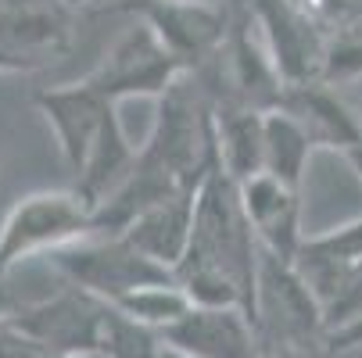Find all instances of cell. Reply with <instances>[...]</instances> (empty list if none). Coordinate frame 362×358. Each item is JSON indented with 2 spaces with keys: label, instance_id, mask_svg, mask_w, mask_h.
<instances>
[{
  "label": "cell",
  "instance_id": "1",
  "mask_svg": "<svg viewBox=\"0 0 362 358\" xmlns=\"http://www.w3.org/2000/svg\"><path fill=\"white\" fill-rule=\"evenodd\" d=\"M258 240L244 215L240 186L216 165L194 193V233L176 283L194 309H244L251 319Z\"/></svg>",
  "mask_w": 362,
  "mask_h": 358
},
{
  "label": "cell",
  "instance_id": "2",
  "mask_svg": "<svg viewBox=\"0 0 362 358\" xmlns=\"http://www.w3.org/2000/svg\"><path fill=\"white\" fill-rule=\"evenodd\" d=\"M140 162L183 190H197L201 179L219 165L216 108L204 105L201 90L187 79H176L158 97V119L140 147Z\"/></svg>",
  "mask_w": 362,
  "mask_h": 358
},
{
  "label": "cell",
  "instance_id": "3",
  "mask_svg": "<svg viewBox=\"0 0 362 358\" xmlns=\"http://www.w3.org/2000/svg\"><path fill=\"white\" fill-rule=\"evenodd\" d=\"M54 269L79 290L115 304L119 297L144 290V287H162L176 283V273L147 258L136 251L126 237H108V240H76L58 251H50Z\"/></svg>",
  "mask_w": 362,
  "mask_h": 358
},
{
  "label": "cell",
  "instance_id": "4",
  "mask_svg": "<svg viewBox=\"0 0 362 358\" xmlns=\"http://www.w3.org/2000/svg\"><path fill=\"white\" fill-rule=\"evenodd\" d=\"M251 323L258 344H308L327 340L323 312L313 290L305 287L298 269L276 254L258 247V280H255V309Z\"/></svg>",
  "mask_w": 362,
  "mask_h": 358
},
{
  "label": "cell",
  "instance_id": "5",
  "mask_svg": "<svg viewBox=\"0 0 362 358\" xmlns=\"http://www.w3.org/2000/svg\"><path fill=\"white\" fill-rule=\"evenodd\" d=\"M93 233V212L76 190H40L22 197L0 226V276L36 251H58Z\"/></svg>",
  "mask_w": 362,
  "mask_h": 358
},
{
  "label": "cell",
  "instance_id": "6",
  "mask_svg": "<svg viewBox=\"0 0 362 358\" xmlns=\"http://www.w3.org/2000/svg\"><path fill=\"white\" fill-rule=\"evenodd\" d=\"M183 76H187L183 61L154 36L147 22L136 18V25H129L112 43L105 61L86 76V83L100 97H108L112 105H119L126 97H162Z\"/></svg>",
  "mask_w": 362,
  "mask_h": 358
},
{
  "label": "cell",
  "instance_id": "7",
  "mask_svg": "<svg viewBox=\"0 0 362 358\" xmlns=\"http://www.w3.org/2000/svg\"><path fill=\"white\" fill-rule=\"evenodd\" d=\"M122 11H133L147 22L173 54L190 72L197 61L216 58L226 36L230 18L223 4H201V0H122Z\"/></svg>",
  "mask_w": 362,
  "mask_h": 358
},
{
  "label": "cell",
  "instance_id": "8",
  "mask_svg": "<svg viewBox=\"0 0 362 358\" xmlns=\"http://www.w3.org/2000/svg\"><path fill=\"white\" fill-rule=\"evenodd\" d=\"M251 15L266 32V50L287 86L323 83L330 32L301 15L291 0H251Z\"/></svg>",
  "mask_w": 362,
  "mask_h": 358
},
{
  "label": "cell",
  "instance_id": "9",
  "mask_svg": "<svg viewBox=\"0 0 362 358\" xmlns=\"http://www.w3.org/2000/svg\"><path fill=\"white\" fill-rule=\"evenodd\" d=\"M105 309H108V301L69 283L62 294L36 301L29 309H18L8 319L29 337H36L40 344H47L50 351H58L65 358H83L97 351Z\"/></svg>",
  "mask_w": 362,
  "mask_h": 358
},
{
  "label": "cell",
  "instance_id": "10",
  "mask_svg": "<svg viewBox=\"0 0 362 358\" xmlns=\"http://www.w3.org/2000/svg\"><path fill=\"white\" fill-rule=\"evenodd\" d=\"M33 100H36V108L47 115V122L54 126L69 169L79 176L86 158H90V150H93V143H97V136H100V129H105V122H108V115L119 105H112L108 97H100L86 79L72 83V86H58V90H43Z\"/></svg>",
  "mask_w": 362,
  "mask_h": 358
},
{
  "label": "cell",
  "instance_id": "11",
  "mask_svg": "<svg viewBox=\"0 0 362 358\" xmlns=\"http://www.w3.org/2000/svg\"><path fill=\"white\" fill-rule=\"evenodd\" d=\"M162 340L190 358H262L255 323L244 309H190Z\"/></svg>",
  "mask_w": 362,
  "mask_h": 358
},
{
  "label": "cell",
  "instance_id": "12",
  "mask_svg": "<svg viewBox=\"0 0 362 358\" xmlns=\"http://www.w3.org/2000/svg\"><path fill=\"white\" fill-rule=\"evenodd\" d=\"M72 40L69 0H0V47L29 68Z\"/></svg>",
  "mask_w": 362,
  "mask_h": 358
},
{
  "label": "cell",
  "instance_id": "13",
  "mask_svg": "<svg viewBox=\"0 0 362 358\" xmlns=\"http://www.w3.org/2000/svg\"><path fill=\"white\" fill-rule=\"evenodd\" d=\"M240 204H244V215L255 229L258 247L294 265L298 251L305 244L298 190H291L280 179H273L269 172H262V176L240 183Z\"/></svg>",
  "mask_w": 362,
  "mask_h": 358
},
{
  "label": "cell",
  "instance_id": "14",
  "mask_svg": "<svg viewBox=\"0 0 362 358\" xmlns=\"http://www.w3.org/2000/svg\"><path fill=\"white\" fill-rule=\"evenodd\" d=\"M219 54L226 58V68H230V86L233 93L219 105H240V108H251V112H280L284 105V93H287V83L280 79L273 58L266 47H258L247 32V25H237L230 29L226 43Z\"/></svg>",
  "mask_w": 362,
  "mask_h": 358
},
{
  "label": "cell",
  "instance_id": "15",
  "mask_svg": "<svg viewBox=\"0 0 362 358\" xmlns=\"http://www.w3.org/2000/svg\"><path fill=\"white\" fill-rule=\"evenodd\" d=\"M284 115H291L313 147H334V150H351L362 147V122L351 115V108L330 90V83H305V86H287L284 93Z\"/></svg>",
  "mask_w": 362,
  "mask_h": 358
},
{
  "label": "cell",
  "instance_id": "16",
  "mask_svg": "<svg viewBox=\"0 0 362 358\" xmlns=\"http://www.w3.org/2000/svg\"><path fill=\"white\" fill-rule=\"evenodd\" d=\"M298 276L313 290L323 312L327 337L341 333L362 316V262H337V258H308L298 254Z\"/></svg>",
  "mask_w": 362,
  "mask_h": 358
},
{
  "label": "cell",
  "instance_id": "17",
  "mask_svg": "<svg viewBox=\"0 0 362 358\" xmlns=\"http://www.w3.org/2000/svg\"><path fill=\"white\" fill-rule=\"evenodd\" d=\"M194 193L197 190H183V193H173L158 204H151L122 237L136 251H144L147 258L176 273V265L183 262V254L190 247V233H194Z\"/></svg>",
  "mask_w": 362,
  "mask_h": 358
},
{
  "label": "cell",
  "instance_id": "18",
  "mask_svg": "<svg viewBox=\"0 0 362 358\" xmlns=\"http://www.w3.org/2000/svg\"><path fill=\"white\" fill-rule=\"evenodd\" d=\"M216 150L223 172L240 186L266 172V115L240 105H216Z\"/></svg>",
  "mask_w": 362,
  "mask_h": 358
},
{
  "label": "cell",
  "instance_id": "19",
  "mask_svg": "<svg viewBox=\"0 0 362 358\" xmlns=\"http://www.w3.org/2000/svg\"><path fill=\"white\" fill-rule=\"evenodd\" d=\"M136 158H140V150L126 140L119 112H112L105 129H100V136H97V143H93V150H90L83 172L76 176V193L86 201L90 212L97 208V204H105L133 176Z\"/></svg>",
  "mask_w": 362,
  "mask_h": 358
},
{
  "label": "cell",
  "instance_id": "20",
  "mask_svg": "<svg viewBox=\"0 0 362 358\" xmlns=\"http://www.w3.org/2000/svg\"><path fill=\"white\" fill-rule=\"evenodd\" d=\"M313 140L305 136V129L284 115V112H269L266 115V172L273 179H280L284 186L298 190L301 186V172L313 158Z\"/></svg>",
  "mask_w": 362,
  "mask_h": 358
},
{
  "label": "cell",
  "instance_id": "21",
  "mask_svg": "<svg viewBox=\"0 0 362 358\" xmlns=\"http://www.w3.org/2000/svg\"><path fill=\"white\" fill-rule=\"evenodd\" d=\"M97 351L105 358H165V340L158 330L136 323L133 316L119 312L115 304L105 309Z\"/></svg>",
  "mask_w": 362,
  "mask_h": 358
},
{
  "label": "cell",
  "instance_id": "22",
  "mask_svg": "<svg viewBox=\"0 0 362 358\" xmlns=\"http://www.w3.org/2000/svg\"><path fill=\"white\" fill-rule=\"evenodd\" d=\"M115 309L126 312V316H133L136 323H144L151 330L165 333L169 326H176L194 309V304L180 290V283H162V287H144V290H133V294L119 297Z\"/></svg>",
  "mask_w": 362,
  "mask_h": 358
},
{
  "label": "cell",
  "instance_id": "23",
  "mask_svg": "<svg viewBox=\"0 0 362 358\" xmlns=\"http://www.w3.org/2000/svg\"><path fill=\"white\" fill-rule=\"evenodd\" d=\"M362 76V18L330 32L327 61H323V83H348Z\"/></svg>",
  "mask_w": 362,
  "mask_h": 358
},
{
  "label": "cell",
  "instance_id": "24",
  "mask_svg": "<svg viewBox=\"0 0 362 358\" xmlns=\"http://www.w3.org/2000/svg\"><path fill=\"white\" fill-rule=\"evenodd\" d=\"M291 4L301 11V15H308L313 22H320L327 32L334 29H344V25H351V22H358L362 18V8L355 4V0H291Z\"/></svg>",
  "mask_w": 362,
  "mask_h": 358
},
{
  "label": "cell",
  "instance_id": "25",
  "mask_svg": "<svg viewBox=\"0 0 362 358\" xmlns=\"http://www.w3.org/2000/svg\"><path fill=\"white\" fill-rule=\"evenodd\" d=\"M0 358H65L58 351H50L25 330H18L11 319H0Z\"/></svg>",
  "mask_w": 362,
  "mask_h": 358
},
{
  "label": "cell",
  "instance_id": "26",
  "mask_svg": "<svg viewBox=\"0 0 362 358\" xmlns=\"http://www.w3.org/2000/svg\"><path fill=\"white\" fill-rule=\"evenodd\" d=\"M327 340H308V344H269L262 347V358H327Z\"/></svg>",
  "mask_w": 362,
  "mask_h": 358
},
{
  "label": "cell",
  "instance_id": "27",
  "mask_svg": "<svg viewBox=\"0 0 362 358\" xmlns=\"http://www.w3.org/2000/svg\"><path fill=\"white\" fill-rule=\"evenodd\" d=\"M327 344H330V351H351V347H362V316H358L351 326H344L341 333L327 337Z\"/></svg>",
  "mask_w": 362,
  "mask_h": 358
},
{
  "label": "cell",
  "instance_id": "28",
  "mask_svg": "<svg viewBox=\"0 0 362 358\" xmlns=\"http://www.w3.org/2000/svg\"><path fill=\"white\" fill-rule=\"evenodd\" d=\"M348 158H351V165H355V172H358V179H362V147H358V150H351Z\"/></svg>",
  "mask_w": 362,
  "mask_h": 358
},
{
  "label": "cell",
  "instance_id": "29",
  "mask_svg": "<svg viewBox=\"0 0 362 358\" xmlns=\"http://www.w3.org/2000/svg\"><path fill=\"white\" fill-rule=\"evenodd\" d=\"M165 358H190V354H180V351H173V347H165Z\"/></svg>",
  "mask_w": 362,
  "mask_h": 358
},
{
  "label": "cell",
  "instance_id": "30",
  "mask_svg": "<svg viewBox=\"0 0 362 358\" xmlns=\"http://www.w3.org/2000/svg\"><path fill=\"white\" fill-rule=\"evenodd\" d=\"M0 319H8V312H4V290H0Z\"/></svg>",
  "mask_w": 362,
  "mask_h": 358
},
{
  "label": "cell",
  "instance_id": "31",
  "mask_svg": "<svg viewBox=\"0 0 362 358\" xmlns=\"http://www.w3.org/2000/svg\"><path fill=\"white\" fill-rule=\"evenodd\" d=\"M83 358H105V354H100V351H93V354H83Z\"/></svg>",
  "mask_w": 362,
  "mask_h": 358
},
{
  "label": "cell",
  "instance_id": "32",
  "mask_svg": "<svg viewBox=\"0 0 362 358\" xmlns=\"http://www.w3.org/2000/svg\"><path fill=\"white\" fill-rule=\"evenodd\" d=\"M201 4H219V0H201Z\"/></svg>",
  "mask_w": 362,
  "mask_h": 358
},
{
  "label": "cell",
  "instance_id": "33",
  "mask_svg": "<svg viewBox=\"0 0 362 358\" xmlns=\"http://www.w3.org/2000/svg\"><path fill=\"white\" fill-rule=\"evenodd\" d=\"M69 4H83V0H69Z\"/></svg>",
  "mask_w": 362,
  "mask_h": 358
}]
</instances>
